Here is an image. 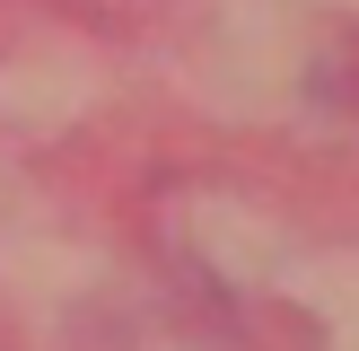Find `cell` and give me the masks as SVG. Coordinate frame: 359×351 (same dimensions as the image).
Here are the masks:
<instances>
[]
</instances>
